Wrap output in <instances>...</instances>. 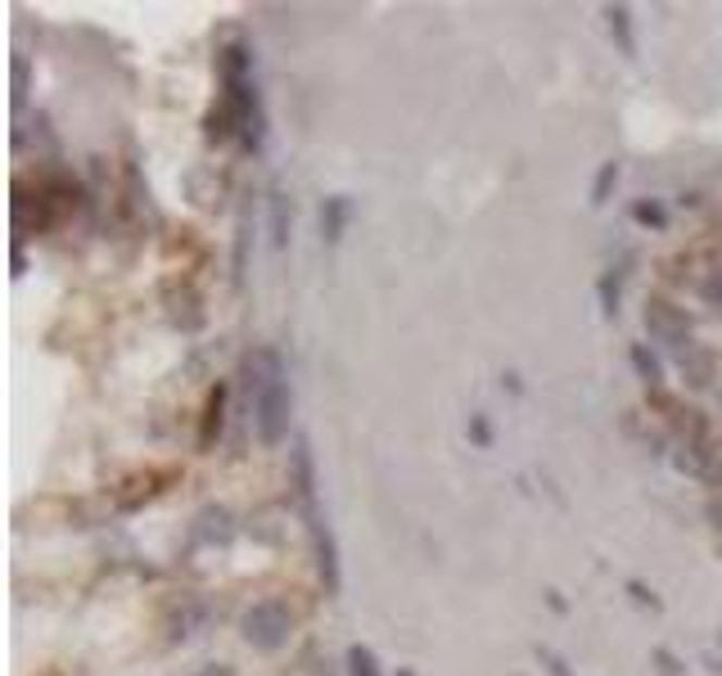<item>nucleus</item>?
Instances as JSON below:
<instances>
[{
    "label": "nucleus",
    "mask_w": 722,
    "mask_h": 676,
    "mask_svg": "<svg viewBox=\"0 0 722 676\" xmlns=\"http://www.w3.org/2000/svg\"><path fill=\"white\" fill-rule=\"evenodd\" d=\"M289 460H294V491H298V501H303V510L308 505H316V465H312V447L298 438L294 442V451H289Z\"/></svg>",
    "instance_id": "5"
},
{
    "label": "nucleus",
    "mask_w": 722,
    "mask_h": 676,
    "mask_svg": "<svg viewBox=\"0 0 722 676\" xmlns=\"http://www.w3.org/2000/svg\"><path fill=\"white\" fill-rule=\"evenodd\" d=\"M682 375L696 384V388H705L709 379H713V361H709V352H700L696 343H690L686 352H682Z\"/></svg>",
    "instance_id": "10"
},
{
    "label": "nucleus",
    "mask_w": 722,
    "mask_h": 676,
    "mask_svg": "<svg viewBox=\"0 0 722 676\" xmlns=\"http://www.w3.org/2000/svg\"><path fill=\"white\" fill-rule=\"evenodd\" d=\"M606 18H610V37L632 59V54H637V37H632V10L627 5H606Z\"/></svg>",
    "instance_id": "8"
},
{
    "label": "nucleus",
    "mask_w": 722,
    "mask_h": 676,
    "mask_svg": "<svg viewBox=\"0 0 722 676\" xmlns=\"http://www.w3.org/2000/svg\"><path fill=\"white\" fill-rule=\"evenodd\" d=\"M700 293H705V302L722 306V271H713V275H709V280L700 285Z\"/></svg>",
    "instance_id": "20"
},
{
    "label": "nucleus",
    "mask_w": 722,
    "mask_h": 676,
    "mask_svg": "<svg viewBox=\"0 0 722 676\" xmlns=\"http://www.w3.org/2000/svg\"><path fill=\"white\" fill-rule=\"evenodd\" d=\"M344 663H348V676H384L371 644H348V659Z\"/></svg>",
    "instance_id": "12"
},
{
    "label": "nucleus",
    "mask_w": 722,
    "mask_h": 676,
    "mask_svg": "<svg viewBox=\"0 0 722 676\" xmlns=\"http://www.w3.org/2000/svg\"><path fill=\"white\" fill-rule=\"evenodd\" d=\"M308 533H312V550H316V568H321V581L329 596H339L344 587V573H339V546H335V533L325 528V518L316 505H308Z\"/></svg>",
    "instance_id": "4"
},
{
    "label": "nucleus",
    "mask_w": 722,
    "mask_h": 676,
    "mask_svg": "<svg viewBox=\"0 0 722 676\" xmlns=\"http://www.w3.org/2000/svg\"><path fill=\"white\" fill-rule=\"evenodd\" d=\"M537 663H547L551 676H574V672H569V663H564L556 650H547V644H537Z\"/></svg>",
    "instance_id": "17"
},
{
    "label": "nucleus",
    "mask_w": 722,
    "mask_h": 676,
    "mask_svg": "<svg viewBox=\"0 0 722 676\" xmlns=\"http://www.w3.org/2000/svg\"><path fill=\"white\" fill-rule=\"evenodd\" d=\"M470 438H474L478 447H493V428H488L484 415H470Z\"/></svg>",
    "instance_id": "18"
},
{
    "label": "nucleus",
    "mask_w": 722,
    "mask_h": 676,
    "mask_svg": "<svg viewBox=\"0 0 722 676\" xmlns=\"http://www.w3.org/2000/svg\"><path fill=\"white\" fill-rule=\"evenodd\" d=\"M398 676H415V672H411V667H402V672H398Z\"/></svg>",
    "instance_id": "23"
},
{
    "label": "nucleus",
    "mask_w": 722,
    "mask_h": 676,
    "mask_svg": "<svg viewBox=\"0 0 722 676\" xmlns=\"http://www.w3.org/2000/svg\"><path fill=\"white\" fill-rule=\"evenodd\" d=\"M705 667H709L713 676H722V659H718V654H705Z\"/></svg>",
    "instance_id": "21"
},
{
    "label": "nucleus",
    "mask_w": 722,
    "mask_h": 676,
    "mask_svg": "<svg viewBox=\"0 0 722 676\" xmlns=\"http://www.w3.org/2000/svg\"><path fill=\"white\" fill-rule=\"evenodd\" d=\"M709 514H713V518H718V528H722V505H713V510H709Z\"/></svg>",
    "instance_id": "22"
},
{
    "label": "nucleus",
    "mask_w": 722,
    "mask_h": 676,
    "mask_svg": "<svg viewBox=\"0 0 722 676\" xmlns=\"http://www.w3.org/2000/svg\"><path fill=\"white\" fill-rule=\"evenodd\" d=\"M627 596H632V600H637L642 609H655V613H659V609H664V600H659V596H655V591L646 587V581H637V577H627Z\"/></svg>",
    "instance_id": "15"
},
{
    "label": "nucleus",
    "mask_w": 722,
    "mask_h": 676,
    "mask_svg": "<svg viewBox=\"0 0 722 676\" xmlns=\"http://www.w3.org/2000/svg\"><path fill=\"white\" fill-rule=\"evenodd\" d=\"M289 415H294V392L289 379H276L253 392V420H258V438L262 447H281L289 438Z\"/></svg>",
    "instance_id": "1"
},
{
    "label": "nucleus",
    "mask_w": 722,
    "mask_h": 676,
    "mask_svg": "<svg viewBox=\"0 0 722 676\" xmlns=\"http://www.w3.org/2000/svg\"><path fill=\"white\" fill-rule=\"evenodd\" d=\"M348 222H352V199L348 195L325 199V208H321V239L325 243H339L344 230H348Z\"/></svg>",
    "instance_id": "6"
},
{
    "label": "nucleus",
    "mask_w": 722,
    "mask_h": 676,
    "mask_svg": "<svg viewBox=\"0 0 722 676\" xmlns=\"http://www.w3.org/2000/svg\"><path fill=\"white\" fill-rule=\"evenodd\" d=\"M632 222L650 226V230H664L669 226V208L659 203V199H637V203H632Z\"/></svg>",
    "instance_id": "11"
},
{
    "label": "nucleus",
    "mask_w": 722,
    "mask_h": 676,
    "mask_svg": "<svg viewBox=\"0 0 722 676\" xmlns=\"http://www.w3.org/2000/svg\"><path fill=\"white\" fill-rule=\"evenodd\" d=\"M619 186V163H600V172H596V180H592V203L600 208L610 199V190Z\"/></svg>",
    "instance_id": "14"
},
{
    "label": "nucleus",
    "mask_w": 722,
    "mask_h": 676,
    "mask_svg": "<svg viewBox=\"0 0 722 676\" xmlns=\"http://www.w3.org/2000/svg\"><path fill=\"white\" fill-rule=\"evenodd\" d=\"M600 302H606V316H619V280L614 275H600Z\"/></svg>",
    "instance_id": "16"
},
{
    "label": "nucleus",
    "mask_w": 722,
    "mask_h": 676,
    "mask_svg": "<svg viewBox=\"0 0 722 676\" xmlns=\"http://www.w3.org/2000/svg\"><path fill=\"white\" fill-rule=\"evenodd\" d=\"M245 640L262 654H276L281 644L289 640V609L281 600H258L245 613Z\"/></svg>",
    "instance_id": "2"
},
{
    "label": "nucleus",
    "mask_w": 722,
    "mask_h": 676,
    "mask_svg": "<svg viewBox=\"0 0 722 676\" xmlns=\"http://www.w3.org/2000/svg\"><path fill=\"white\" fill-rule=\"evenodd\" d=\"M632 371H637L642 375V384H650V388H659V384H664V361H659L646 343H632Z\"/></svg>",
    "instance_id": "9"
},
{
    "label": "nucleus",
    "mask_w": 722,
    "mask_h": 676,
    "mask_svg": "<svg viewBox=\"0 0 722 676\" xmlns=\"http://www.w3.org/2000/svg\"><path fill=\"white\" fill-rule=\"evenodd\" d=\"M222 411H226V388L217 384L213 392H208V402H203V428H199V447L203 451L213 447V438L222 434Z\"/></svg>",
    "instance_id": "7"
},
{
    "label": "nucleus",
    "mask_w": 722,
    "mask_h": 676,
    "mask_svg": "<svg viewBox=\"0 0 722 676\" xmlns=\"http://www.w3.org/2000/svg\"><path fill=\"white\" fill-rule=\"evenodd\" d=\"M655 663H659V672L664 676H682L686 667H682V659L677 654H669V650H655Z\"/></svg>",
    "instance_id": "19"
},
{
    "label": "nucleus",
    "mask_w": 722,
    "mask_h": 676,
    "mask_svg": "<svg viewBox=\"0 0 722 676\" xmlns=\"http://www.w3.org/2000/svg\"><path fill=\"white\" fill-rule=\"evenodd\" d=\"M271 239H276V249L289 243V199L281 190L271 195Z\"/></svg>",
    "instance_id": "13"
},
{
    "label": "nucleus",
    "mask_w": 722,
    "mask_h": 676,
    "mask_svg": "<svg viewBox=\"0 0 722 676\" xmlns=\"http://www.w3.org/2000/svg\"><path fill=\"white\" fill-rule=\"evenodd\" d=\"M646 329L677 352L690 348V316H686V306H677L669 298H646Z\"/></svg>",
    "instance_id": "3"
}]
</instances>
